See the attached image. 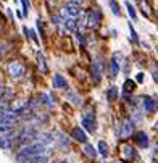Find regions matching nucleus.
Segmentation results:
<instances>
[{
	"mask_svg": "<svg viewBox=\"0 0 158 163\" xmlns=\"http://www.w3.org/2000/svg\"><path fill=\"white\" fill-rule=\"evenodd\" d=\"M102 71H103L102 60H95L94 63H92V81H94V84H98V82H100Z\"/></svg>",
	"mask_w": 158,
	"mask_h": 163,
	"instance_id": "nucleus-5",
	"label": "nucleus"
},
{
	"mask_svg": "<svg viewBox=\"0 0 158 163\" xmlns=\"http://www.w3.org/2000/svg\"><path fill=\"white\" fill-rule=\"evenodd\" d=\"M65 10H66V13H68L69 16H78V15L81 13L79 5L73 3V2H68V3H66V7H65Z\"/></svg>",
	"mask_w": 158,
	"mask_h": 163,
	"instance_id": "nucleus-14",
	"label": "nucleus"
},
{
	"mask_svg": "<svg viewBox=\"0 0 158 163\" xmlns=\"http://www.w3.org/2000/svg\"><path fill=\"white\" fill-rule=\"evenodd\" d=\"M134 139H136V142H137V146L139 147H148V144H150V142H148V137H147V134L145 132H137L136 134V136H134Z\"/></svg>",
	"mask_w": 158,
	"mask_h": 163,
	"instance_id": "nucleus-10",
	"label": "nucleus"
},
{
	"mask_svg": "<svg viewBox=\"0 0 158 163\" xmlns=\"http://www.w3.org/2000/svg\"><path fill=\"white\" fill-rule=\"evenodd\" d=\"M119 57L115 55L113 57V60H111V66H110V76L111 78H116L118 76V71H119V62H118Z\"/></svg>",
	"mask_w": 158,
	"mask_h": 163,
	"instance_id": "nucleus-16",
	"label": "nucleus"
},
{
	"mask_svg": "<svg viewBox=\"0 0 158 163\" xmlns=\"http://www.w3.org/2000/svg\"><path fill=\"white\" fill-rule=\"evenodd\" d=\"M136 81H137V82H142V81H144V74H142V73H139V74H137V78H136Z\"/></svg>",
	"mask_w": 158,
	"mask_h": 163,
	"instance_id": "nucleus-35",
	"label": "nucleus"
},
{
	"mask_svg": "<svg viewBox=\"0 0 158 163\" xmlns=\"http://www.w3.org/2000/svg\"><path fill=\"white\" fill-rule=\"evenodd\" d=\"M110 7H111V12H113L115 15H119V7L116 5L115 0H110Z\"/></svg>",
	"mask_w": 158,
	"mask_h": 163,
	"instance_id": "nucleus-25",
	"label": "nucleus"
},
{
	"mask_svg": "<svg viewBox=\"0 0 158 163\" xmlns=\"http://www.w3.org/2000/svg\"><path fill=\"white\" fill-rule=\"evenodd\" d=\"M137 5L141 7V12L145 16H148V18L152 16V7H150V3H148L147 0H137Z\"/></svg>",
	"mask_w": 158,
	"mask_h": 163,
	"instance_id": "nucleus-13",
	"label": "nucleus"
},
{
	"mask_svg": "<svg viewBox=\"0 0 158 163\" xmlns=\"http://www.w3.org/2000/svg\"><path fill=\"white\" fill-rule=\"evenodd\" d=\"M0 31H2V24H0Z\"/></svg>",
	"mask_w": 158,
	"mask_h": 163,
	"instance_id": "nucleus-41",
	"label": "nucleus"
},
{
	"mask_svg": "<svg viewBox=\"0 0 158 163\" xmlns=\"http://www.w3.org/2000/svg\"><path fill=\"white\" fill-rule=\"evenodd\" d=\"M53 87L66 89V87H68V82H66V79H65L61 74H55V76H53Z\"/></svg>",
	"mask_w": 158,
	"mask_h": 163,
	"instance_id": "nucleus-12",
	"label": "nucleus"
},
{
	"mask_svg": "<svg viewBox=\"0 0 158 163\" xmlns=\"http://www.w3.org/2000/svg\"><path fill=\"white\" fill-rule=\"evenodd\" d=\"M13 137H2L0 139V149H12Z\"/></svg>",
	"mask_w": 158,
	"mask_h": 163,
	"instance_id": "nucleus-18",
	"label": "nucleus"
},
{
	"mask_svg": "<svg viewBox=\"0 0 158 163\" xmlns=\"http://www.w3.org/2000/svg\"><path fill=\"white\" fill-rule=\"evenodd\" d=\"M82 126H84L89 132H95V121H94V115H84L82 118Z\"/></svg>",
	"mask_w": 158,
	"mask_h": 163,
	"instance_id": "nucleus-9",
	"label": "nucleus"
},
{
	"mask_svg": "<svg viewBox=\"0 0 158 163\" xmlns=\"http://www.w3.org/2000/svg\"><path fill=\"white\" fill-rule=\"evenodd\" d=\"M71 137H73L74 141L81 142V144H86V141H87L86 132L82 131L81 128H73V131H71Z\"/></svg>",
	"mask_w": 158,
	"mask_h": 163,
	"instance_id": "nucleus-8",
	"label": "nucleus"
},
{
	"mask_svg": "<svg viewBox=\"0 0 158 163\" xmlns=\"http://www.w3.org/2000/svg\"><path fill=\"white\" fill-rule=\"evenodd\" d=\"M34 139H36L37 144H41V146H45V144L52 142V134H49V132H39V134H36Z\"/></svg>",
	"mask_w": 158,
	"mask_h": 163,
	"instance_id": "nucleus-11",
	"label": "nucleus"
},
{
	"mask_svg": "<svg viewBox=\"0 0 158 163\" xmlns=\"http://www.w3.org/2000/svg\"><path fill=\"white\" fill-rule=\"evenodd\" d=\"M21 2H23V7H24V15H27V12H29V8H31L29 0H21Z\"/></svg>",
	"mask_w": 158,
	"mask_h": 163,
	"instance_id": "nucleus-29",
	"label": "nucleus"
},
{
	"mask_svg": "<svg viewBox=\"0 0 158 163\" xmlns=\"http://www.w3.org/2000/svg\"><path fill=\"white\" fill-rule=\"evenodd\" d=\"M41 99H42V102H44L45 105H47V107H52V102L49 100V97H47L45 94H42V95H41Z\"/></svg>",
	"mask_w": 158,
	"mask_h": 163,
	"instance_id": "nucleus-30",
	"label": "nucleus"
},
{
	"mask_svg": "<svg viewBox=\"0 0 158 163\" xmlns=\"http://www.w3.org/2000/svg\"><path fill=\"white\" fill-rule=\"evenodd\" d=\"M37 66H39L41 73L47 74L49 73V66H47V62H45V57L42 53H37Z\"/></svg>",
	"mask_w": 158,
	"mask_h": 163,
	"instance_id": "nucleus-15",
	"label": "nucleus"
},
{
	"mask_svg": "<svg viewBox=\"0 0 158 163\" xmlns=\"http://www.w3.org/2000/svg\"><path fill=\"white\" fill-rule=\"evenodd\" d=\"M129 32H131V41H132V42H137V34H136V31H134L132 24H129Z\"/></svg>",
	"mask_w": 158,
	"mask_h": 163,
	"instance_id": "nucleus-27",
	"label": "nucleus"
},
{
	"mask_svg": "<svg viewBox=\"0 0 158 163\" xmlns=\"http://www.w3.org/2000/svg\"><path fill=\"white\" fill-rule=\"evenodd\" d=\"M155 163H158V160H155Z\"/></svg>",
	"mask_w": 158,
	"mask_h": 163,
	"instance_id": "nucleus-42",
	"label": "nucleus"
},
{
	"mask_svg": "<svg viewBox=\"0 0 158 163\" xmlns=\"http://www.w3.org/2000/svg\"><path fill=\"white\" fill-rule=\"evenodd\" d=\"M153 79L158 81V68H153Z\"/></svg>",
	"mask_w": 158,
	"mask_h": 163,
	"instance_id": "nucleus-37",
	"label": "nucleus"
},
{
	"mask_svg": "<svg viewBox=\"0 0 158 163\" xmlns=\"http://www.w3.org/2000/svg\"><path fill=\"white\" fill-rule=\"evenodd\" d=\"M126 7H127V12H129V16L132 18V20H136V12H134V8H132V5L129 3V2H126Z\"/></svg>",
	"mask_w": 158,
	"mask_h": 163,
	"instance_id": "nucleus-26",
	"label": "nucleus"
},
{
	"mask_svg": "<svg viewBox=\"0 0 158 163\" xmlns=\"http://www.w3.org/2000/svg\"><path fill=\"white\" fill-rule=\"evenodd\" d=\"M65 26H66V29H69V31H74V29L78 27L76 20H74V18H68V20L65 21Z\"/></svg>",
	"mask_w": 158,
	"mask_h": 163,
	"instance_id": "nucleus-23",
	"label": "nucleus"
},
{
	"mask_svg": "<svg viewBox=\"0 0 158 163\" xmlns=\"http://www.w3.org/2000/svg\"><path fill=\"white\" fill-rule=\"evenodd\" d=\"M7 105L5 103H0V121H2V118L5 116V113H7Z\"/></svg>",
	"mask_w": 158,
	"mask_h": 163,
	"instance_id": "nucleus-28",
	"label": "nucleus"
},
{
	"mask_svg": "<svg viewBox=\"0 0 158 163\" xmlns=\"http://www.w3.org/2000/svg\"><path fill=\"white\" fill-rule=\"evenodd\" d=\"M134 131V124L131 120H124L123 124H121V131H119V137L123 141H126L127 137H131V134Z\"/></svg>",
	"mask_w": 158,
	"mask_h": 163,
	"instance_id": "nucleus-3",
	"label": "nucleus"
},
{
	"mask_svg": "<svg viewBox=\"0 0 158 163\" xmlns=\"http://www.w3.org/2000/svg\"><path fill=\"white\" fill-rule=\"evenodd\" d=\"M3 53H5V45H3V44H0V58L3 57Z\"/></svg>",
	"mask_w": 158,
	"mask_h": 163,
	"instance_id": "nucleus-36",
	"label": "nucleus"
},
{
	"mask_svg": "<svg viewBox=\"0 0 158 163\" xmlns=\"http://www.w3.org/2000/svg\"><path fill=\"white\" fill-rule=\"evenodd\" d=\"M7 73L10 74L13 79H21L24 76V65L21 62L13 60V62H10L7 65Z\"/></svg>",
	"mask_w": 158,
	"mask_h": 163,
	"instance_id": "nucleus-1",
	"label": "nucleus"
},
{
	"mask_svg": "<svg viewBox=\"0 0 158 163\" xmlns=\"http://www.w3.org/2000/svg\"><path fill=\"white\" fill-rule=\"evenodd\" d=\"M78 39H79V42H81L82 45L86 44V41H84V34H81V32H79V34H78Z\"/></svg>",
	"mask_w": 158,
	"mask_h": 163,
	"instance_id": "nucleus-33",
	"label": "nucleus"
},
{
	"mask_svg": "<svg viewBox=\"0 0 158 163\" xmlns=\"http://www.w3.org/2000/svg\"><path fill=\"white\" fill-rule=\"evenodd\" d=\"M3 92V82H2V78H0V94Z\"/></svg>",
	"mask_w": 158,
	"mask_h": 163,
	"instance_id": "nucleus-38",
	"label": "nucleus"
},
{
	"mask_svg": "<svg viewBox=\"0 0 158 163\" xmlns=\"http://www.w3.org/2000/svg\"><path fill=\"white\" fill-rule=\"evenodd\" d=\"M100 24V13L98 10H89L86 15V26L90 27V29H95Z\"/></svg>",
	"mask_w": 158,
	"mask_h": 163,
	"instance_id": "nucleus-2",
	"label": "nucleus"
},
{
	"mask_svg": "<svg viewBox=\"0 0 158 163\" xmlns=\"http://www.w3.org/2000/svg\"><path fill=\"white\" fill-rule=\"evenodd\" d=\"M61 163H65V161H61Z\"/></svg>",
	"mask_w": 158,
	"mask_h": 163,
	"instance_id": "nucleus-43",
	"label": "nucleus"
},
{
	"mask_svg": "<svg viewBox=\"0 0 158 163\" xmlns=\"http://www.w3.org/2000/svg\"><path fill=\"white\" fill-rule=\"evenodd\" d=\"M36 137V134L32 131H24L21 136H20V142H26V141H29V139H34Z\"/></svg>",
	"mask_w": 158,
	"mask_h": 163,
	"instance_id": "nucleus-20",
	"label": "nucleus"
},
{
	"mask_svg": "<svg viewBox=\"0 0 158 163\" xmlns=\"http://www.w3.org/2000/svg\"><path fill=\"white\" fill-rule=\"evenodd\" d=\"M98 150H100V153H102L103 157L108 155V146H107L103 141H100V144H98Z\"/></svg>",
	"mask_w": 158,
	"mask_h": 163,
	"instance_id": "nucleus-24",
	"label": "nucleus"
},
{
	"mask_svg": "<svg viewBox=\"0 0 158 163\" xmlns=\"http://www.w3.org/2000/svg\"><path fill=\"white\" fill-rule=\"evenodd\" d=\"M142 107H144V110H145L147 113H153V111L156 110V107H158V103H156V100H153L152 97L144 95V97H142Z\"/></svg>",
	"mask_w": 158,
	"mask_h": 163,
	"instance_id": "nucleus-6",
	"label": "nucleus"
},
{
	"mask_svg": "<svg viewBox=\"0 0 158 163\" xmlns=\"http://www.w3.org/2000/svg\"><path fill=\"white\" fill-rule=\"evenodd\" d=\"M47 161H49V157L45 155V153L44 155H36L31 158V163H47Z\"/></svg>",
	"mask_w": 158,
	"mask_h": 163,
	"instance_id": "nucleus-21",
	"label": "nucleus"
},
{
	"mask_svg": "<svg viewBox=\"0 0 158 163\" xmlns=\"http://www.w3.org/2000/svg\"><path fill=\"white\" fill-rule=\"evenodd\" d=\"M68 97L71 99V102H73V103H78V97H76L74 94H68Z\"/></svg>",
	"mask_w": 158,
	"mask_h": 163,
	"instance_id": "nucleus-32",
	"label": "nucleus"
},
{
	"mask_svg": "<svg viewBox=\"0 0 158 163\" xmlns=\"http://www.w3.org/2000/svg\"><path fill=\"white\" fill-rule=\"evenodd\" d=\"M155 157H156V158H158V146H156V147H155Z\"/></svg>",
	"mask_w": 158,
	"mask_h": 163,
	"instance_id": "nucleus-39",
	"label": "nucleus"
},
{
	"mask_svg": "<svg viewBox=\"0 0 158 163\" xmlns=\"http://www.w3.org/2000/svg\"><path fill=\"white\" fill-rule=\"evenodd\" d=\"M52 21H53V24H60V16H52Z\"/></svg>",
	"mask_w": 158,
	"mask_h": 163,
	"instance_id": "nucleus-34",
	"label": "nucleus"
},
{
	"mask_svg": "<svg viewBox=\"0 0 158 163\" xmlns=\"http://www.w3.org/2000/svg\"><path fill=\"white\" fill-rule=\"evenodd\" d=\"M27 107H29V100H26V99H18L12 103V111L15 113H20V111H24Z\"/></svg>",
	"mask_w": 158,
	"mask_h": 163,
	"instance_id": "nucleus-7",
	"label": "nucleus"
},
{
	"mask_svg": "<svg viewBox=\"0 0 158 163\" xmlns=\"http://www.w3.org/2000/svg\"><path fill=\"white\" fill-rule=\"evenodd\" d=\"M121 158H123L124 161L134 160V158H136V150H134V147H131L129 144L123 142V144H121Z\"/></svg>",
	"mask_w": 158,
	"mask_h": 163,
	"instance_id": "nucleus-4",
	"label": "nucleus"
},
{
	"mask_svg": "<svg viewBox=\"0 0 158 163\" xmlns=\"http://www.w3.org/2000/svg\"><path fill=\"white\" fill-rule=\"evenodd\" d=\"M84 152H86V155H87V157H90V158H95V157H97V152H95V149L92 147L90 144H86Z\"/></svg>",
	"mask_w": 158,
	"mask_h": 163,
	"instance_id": "nucleus-19",
	"label": "nucleus"
},
{
	"mask_svg": "<svg viewBox=\"0 0 158 163\" xmlns=\"http://www.w3.org/2000/svg\"><path fill=\"white\" fill-rule=\"evenodd\" d=\"M7 129H10V126H8V124H3V123H0V132H5Z\"/></svg>",
	"mask_w": 158,
	"mask_h": 163,
	"instance_id": "nucleus-31",
	"label": "nucleus"
},
{
	"mask_svg": "<svg viewBox=\"0 0 158 163\" xmlns=\"http://www.w3.org/2000/svg\"><path fill=\"white\" fill-rule=\"evenodd\" d=\"M134 89H136V81L126 79V82H124V92H132Z\"/></svg>",
	"mask_w": 158,
	"mask_h": 163,
	"instance_id": "nucleus-22",
	"label": "nucleus"
},
{
	"mask_svg": "<svg viewBox=\"0 0 158 163\" xmlns=\"http://www.w3.org/2000/svg\"><path fill=\"white\" fill-rule=\"evenodd\" d=\"M116 97H118V87H110L108 91H107V99L110 100V102H115L116 100Z\"/></svg>",
	"mask_w": 158,
	"mask_h": 163,
	"instance_id": "nucleus-17",
	"label": "nucleus"
},
{
	"mask_svg": "<svg viewBox=\"0 0 158 163\" xmlns=\"http://www.w3.org/2000/svg\"><path fill=\"white\" fill-rule=\"evenodd\" d=\"M155 131H156V132H158V121H156V123H155Z\"/></svg>",
	"mask_w": 158,
	"mask_h": 163,
	"instance_id": "nucleus-40",
	"label": "nucleus"
}]
</instances>
